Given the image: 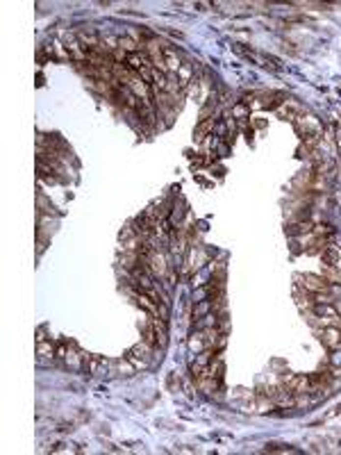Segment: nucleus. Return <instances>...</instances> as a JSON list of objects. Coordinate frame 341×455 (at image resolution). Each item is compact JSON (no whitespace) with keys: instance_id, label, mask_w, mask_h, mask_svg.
Wrapping results in <instances>:
<instances>
[{"instance_id":"1","label":"nucleus","mask_w":341,"mask_h":455,"mask_svg":"<svg viewBox=\"0 0 341 455\" xmlns=\"http://www.w3.org/2000/svg\"><path fill=\"white\" fill-rule=\"evenodd\" d=\"M303 280H305L303 285H305V289H307V292H328V289H330V285H328V280H325V278L305 275Z\"/></svg>"},{"instance_id":"2","label":"nucleus","mask_w":341,"mask_h":455,"mask_svg":"<svg viewBox=\"0 0 341 455\" xmlns=\"http://www.w3.org/2000/svg\"><path fill=\"white\" fill-rule=\"evenodd\" d=\"M323 262L328 264V267L341 268V250L339 248H325L323 250Z\"/></svg>"},{"instance_id":"3","label":"nucleus","mask_w":341,"mask_h":455,"mask_svg":"<svg viewBox=\"0 0 341 455\" xmlns=\"http://www.w3.org/2000/svg\"><path fill=\"white\" fill-rule=\"evenodd\" d=\"M161 55H164V64H168V69L171 71H180V59H178V55H175V50H171L168 46H164V50H161Z\"/></svg>"},{"instance_id":"4","label":"nucleus","mask_w":341,"mask_h":455,"mask_svg":"<svg viewBox=\"0 0 341 455\" xmlns=\"http://www.w3.org/2000/svg\"><path fill=\"white\" fill-rule=\"evenodd\" d=\"M321 342L332 348V346H337V344L341 342V332L337 330V328H328L325 332H321Z\"/></svg>"},{"instance_id":"5","label":"nucleus","mask_w":341,"mask_h":455,"mask_svg":"<svg viewBox=\"0 0 341 455\" xmlns=\"http://www.w3.org/2000/svg\"><path fill=\"white\" fill-rule=\"evenodd\" d=\"M211 125H214V123H211V121H205V123L200 125L198 130H196V139H198V141H200V139L205 137V134H207V132H210V128H211Z\"/></svg>"},{"instance_id":"6","label":"nucleus","mask_w":341,"mask_h":455,"mask_svg":"<svg viewBox=\"0 0 341 455\" xmlns=\"http://www.w3.org/2000/svg\"><path fill=\"white\" fill-rule=\"evenodd\" d=\"M118 44L123 46V48H128V50H130V53H134V50L139 48V46H136L134 41H132V39H128V37H125V39H121V41H118Z\"/></svg>"}]
</instances>
